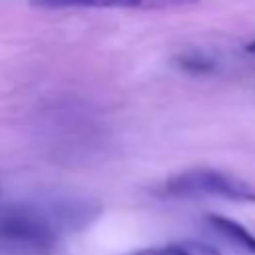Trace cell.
Returning a JSON list of instances; mask_svg holds the SVG:
<instances>
[{
	"label": "cell",
	"instance_id": "277c9868",
	"mask_svg": "<svg viewBox=\"0 0 255 255\" xmlns=\"http://www.w3.org/2000/svg\"><path fill=\"white\" fill-rule=\"evenodd\" d=\"M205 225L215 235H219L225 243L233 245L235 249H239L243 253L255 255V235L241 223H237L229 217H223V215L209 213V215H205Z\"/></svg>",
	"mask_w": 255,
	"mask_h": 255
},
{
	"label": "cell",
	"instance_id": "7a4b0ae2",
	"mask_svg": "<svg viewBox=\"0 0 255 255\" xmlns=\"http://www.w3.org/2000/svg\"><path fill=\"white\" fill-rule=\"evenodd\" d=\"M155 193L159 197H173V199H195V197H221L229 201L253 203L255 201V187L245 179L209 167L187 169L181 173L171 175L165 179Z\"/></svg>",
	"mask_w": 255,
	"mask_h": 255
},
{
	"label": "cell",
	"instance_id": "5b68a950",
	"mask_svg": "<svg viewBox=\"0 0 255 255\" xmlns=\"http://www.w3.org/2000/svg\"><path fill=\"white\" fill-rule=\"evenodd\" d=\"M129 255H223V253L209 243L185 239V241H173V243L143 247V249H137Z\"/></svg>",
	"mask_w": 255,
	"mask_h": 255
},
{
	"label": "cell",
	"instance_id": "6da1fadb",
	"mask_svg": "<svg viewBox=\"0 0 255 255\" xmlns=\"http://www.w3.org/2000/svg\"><path fill=\"white\" fill-rule=\"evenodd\" d=\"M90 205L74 199L0 205V249L10 255H50L62 231L88 221Z\"/></svg>",
	"mask_w": 255,
	"mask_h": 255
},
{
	"label": "cell",
	"instance_id": "52a82bcc",
	"mask_svg": "<svg viewBox=\"0 0 255 255\" xmlns=\"http://www.w3.org/2000/svg\"><path fill=\"white\" fill-rule=\"evenodd\" d=\"M245 50H247L249 54H255V42H251V44H247V46H245Z\"/></svg>",
	"mask_w": 255,
	"mask_h": 255
},
{
	"label": "cell",
	"instance_id": "3957f363",
	"mask_svg": "<svg viewBox=\"0 0 255 255\" xmlns=\"http://www.w3.org/2000/svg\"><path fill=\"white\" fill-rule=\"evenodd\" d=\"M199 0H30L36 8L62 10V8H135V10H167L193 6Z\"/></svg>",
	"mask_w": 255,
	"mask_h": 255
},
{
	"label": "cell",
	"instance_id": "8992f818",
	"mask_svg": "<svg viewBox=\"0 0 255 255\" xmlns=\"http://www.w3.org/2000/svg\"><path fill=\"white\" fill-rule=\"evenodd\" d=\"M173 66L191 76H205L217 70V62L203 52H183L173 58Z\"/></svg>",
	"mask_w": 255,
	"mask_h": 255
}]
</instances>
